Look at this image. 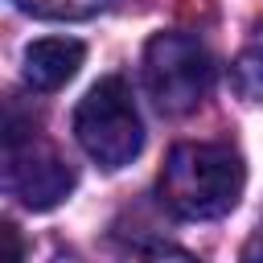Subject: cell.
I'll return each mask as SVG.
<instances>
[{
    "label": "cell",
    "instance_id": "6",
    "mask_svg": "<svg viewBox=\"0 0 263 263\" xmlns=\"http://www.w3.org/2000/svg\"><path fill=\"white\" fill-rule=\"evenodd\" d=\"M230 86L242 103H263V25L251 29L247 45L230 62Z\"/></svg>",
    "mask_w": 263,
    "mask_h": 263
},
{
    "label": "cell",
    "instance_id": "5",
    "mask_svg": "<svg viewBox=\"0 0 263 263\" xmlns=\"http://www.w3.org/2000/svg\"><path fill=\"white\" fill-rule=\"evenodd\" d=\"M82 58H86L82 41H74V37H41V41L25 45V53H21V78H25L29 90L49 95V90L66 86L78 74Z\"/></svg>",
    "mask_w": 263,
    "mask_h": 263
},
{
    "label": "cell",
    "instance_id": "8",
    "mask_svg": "<svg viewBox=\"0 0 263 263\" xmlns=\"http://www.w3.org/2000/svg\"><path fill=\"white\" fill-rule=\"evenodd\" d=\"M242 259H263V226L251 234V242L242 247Z\"/></svg>",
    "mask_w": 263,
    "mask_h": 263
},
{
    "label": "cell",
    "instance_id": "1",
    "mask_svg": "<svg viewBox=\"0 0 263 263\" xmlns=\"http://www.w3.org/2000/svg\"><path fill=\"white\" fill-rule=\"evenodd\" d=\"M160 201L185 222H210L238 205L247 189L242 152L214 140H185L168 152L160 168Z\"/></svg>",
    "mask_w": 263,
    "mask_h": 263
},
{
    "label": "cell",
    "instance_id": "3",
    "mask_svg": "<svg viewBox=\"0 0 263 263\" xmlns=\"http://www.w3.org/2000/svg\"><path fill=\"white\" fill-rule=\"evenodd\" d=\"M214 86V58L189 33H156L144 45V90L164 115L193 111Z\"/></svg>",
    "mask_w": 263,
    "mask_h": 263
},
{
    "label": "cell",
    "instance_id": "7",
    "mask_svg": "<svg viewBox=\"0 0 263 263\" xmlns=\"http://www.w3.org/2000/svg\"><path fill=\"white\" fill-rule=\"evenodd\" d=\"M107 0H16V8L33 12V16H53V21H78L99 12Z\"/></svg>",
    "mask_w": 263,
    "mask_h": 263
},
{
    "label": "cell",
    "instance_id": "2",
    "mask_svg": "<svg viewBox=\"0 0 263 263\" xmlns=\"http://www.w3.org/2000/svg\"><path fill=\"white\" fill-rule=\"evenodd\" d=\"M74 136H78L82 152L103 168H123L140 156L144 123H140L132 86L119 74L99 78L82 95V103L74 107Z\"/></svg>",
    "mask_w": 263,
    "mask_h": 263
},
{
    "label": "cell",
    "instance_id": "4",
    "mask_svg": "<svg viewBox=\"0 0 263 263\" xmlns=\"http://www.w3.org/2000/svg\"><path fill=\"white\" fill-rule=\"evenodd\" d=\"M4 189L25 210H53L74 189V168L53 144L37 140L33 132H16V123H8V136H4Z\"/></svg>",
    "mask_w": 263,
    "mask_h": 263
}]
</instances>
